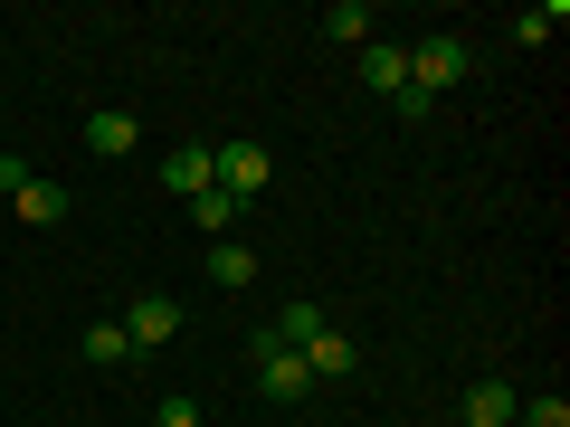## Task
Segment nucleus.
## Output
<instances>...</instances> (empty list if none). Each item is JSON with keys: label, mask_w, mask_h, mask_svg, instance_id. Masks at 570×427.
I'll return each instance as SVG.
<instances>
[{"label": "nucleus", "mask_w": 570, "mask_h": 427, "mask_svg": "<svg viewBox=\"0 0 570 427\" xmlns=\"http://www.w3.org/2000/svg\"><path fill=\"white\" fill-rule=\"evenodd\" d=\"M247 370H257V399H276V408L314 399V370H305V351L266 342V332H247Z\"/></svg>", "instance_id": "nucleus-1"}, {"label": "nucleus", "mask_w": 570, "mask_h": 427, "mask_svg": "<svg viewBox=\"0 0 570 427\" xmlns=\"http://www.w3.org/2000/svg\"><path fill=\"white\" fill-rule=\"evenodd\" d=\"M0 190H10V209H20L29 228H67V209H77V200H67V181H39L20 152H0Z\"/></svg>", "instance_id": "nucleus-2"}, {"label": "nucleus", "mask_w": 570, "mask_h": 427, "mask_svg": "<svg viewBox=\"0 0 570 427\" xmlns=\"http://www.w3.org/2000/svg\"><path fill=\"white\" fill-rule=\"evenodd\" d=\"M209 171H219V190L247 209L266 181H276V152H266V142H209Z\"/></svg>", "instance_id": "nucleus-3"}, {"label": "nucleus", "mask_w": 570, "mask_h": 427, "mask_svg": "<svg viewBox=\"0 0 570 427\" xmlns=\"http://www.w3.org/2000/svg\"><path fill=\"white\" fill-rule=\"evenodd\" d=\"M466 67H475V48L448 39V29L409 48V86H419V96H448V86H466Z\"/></svg>", "instance_id": "nucleus-4"}, {"label": "nucleus", "mask_w": 570, "mask_h": 427, "mask_svg": "<svg viewBox=\"0 0 570 427\" xmlns=\"http://www.w3.org/2000/svg\"><path fill=\"white\" fill-rule=\"evenodd\" d=\"M115 324H124V342H134V351H163L171 332H181V305H171L163 285H142V295H134V305L115 314Z\"/></svg>", "instance_id": "nucleus-5"}, {"label": "nucleus", "mask_w": 570, "mask_h": 427, "mask_svg": "<svg viewBox=\"0 0 570 427\" xmlns=\"http://www.w3.org/2000/svg\"><path fill=\"white\" fill-rule=\"evenodd\" d=\"M305 370H314V389H324V380H352V370H362V342H352V332H314V342H305Z\"/></svg>", "instance_id": "nucleus-6"}, {"label": "nucleus", "mask_w": 570, "mask_h": 427, "mask_svg": "<svg viewBox=\"0 0 570 427\" xmlns=\"http://www.w3.org/2000/svg\"><path fill=\"white\" fill-rule=\"evenodd\" d=\"M134 142H142V123L124 115V105H96V115H86V152H105V162H124Z\"/></svg>", "instance_id": "nucleus-7"}, {"label": "nucleus", "mask_w": 570, "mask_h": 427, "mask_svg": "<svg viewBox=\"0 0 570 427\" xmlns=\"http://www.w3.org/2000/svg\"><path fill=\"white\" fill-rule=\"evenodd\" d=\"M513 408H523V389H513V380H475L456 427H513Z\"/></svg>", "instance_id": "nucleus-8"}, {"label": "nucleus", "mask_w": 570, "mask_h": 427, "mask_svg": "<svg viewBox=\"0 0 570 427\" xmlns=\"http://www.w3.org/2000/svg\"><path fill=\"white\" fill-rule=\"evenodd\" d=\"M371 29H381L371 0H333V10H324V39H333V48H371Z\"/></svg>", "instance_id": "nucleus-9"}, {"label": "nucleus", "mask_w": 570, "mask_h": 427, "mask_svg": "<svg viewBox=\"0 0 570 427\" xmlns=\"http://www.w3.org/2000/svg\"><path fill=\"white\" fill-rule=\"evenodd\" d=\"M362 86H371V96H400V86H409V48L371 39V48H362Z\"/></svg>", "instance_id": "nucleus-10"}, {"label": "nucleus", "mask_w": 570, "mask_h": 427, "mask_svg": "<svg viewBox=\"0 0 570 427\" xmlns=\"http://www.w3.org/2000/svg\"><path fill=\"white\" fill-rule=\"evenodd\" d=\"M163 181L181 190V200H200V190L219 181V171H209V142H181V152H171V162H163Z\"/></svg>", "instance_id": "nucleus-11"}, {"label": "nucleus", "mask_w": 570, "mask_h": 427, "mask_svg": "<svg viewBox=\"0 0 570 427\" xmlns=\"http://www.w3.org/2000/svg\"><path fill=\"white\" fill-rule=\"evenodd\" d=\"M190 228H200V238H209V247H219V238H238V200H228V190H219V181H209V190H200V200H190Z\"/></svg>", "instance_id": "nucleus-12"}, {"label": "nucleus", "mask_w": 570, "mask_h": 427, "mask_svg": "<svg viewBox=\"0 0 570 427\" xmlns=\"http://www.w3.org/2000/svg\"><path fill=\"white\" fill-rule=\"evenodd\" d=\"M247 276H257V247H247V238H219V247H209V285H228V295H238Z\"/></svg>", "instance_id": "nucleus-13"}, {"label": "nucleus", "mask_w": 570, "mask_h": 427, "mask_svg": "<svg viewBox=\"0 0 570 427\" xmlns=\"http://www.w3.org/2000/svg\"><path fill=\"white\" fill-rule=\"evenodd\" d=\"M77 351H86L96 370H124V361H134V342H124V324H86V332H77Z\"/></svg>", "instance_id": "nucleus-14"}, {"label": "nucleus", "mask_w": 570, "mask_h": 427, "mask_svg": "<svg viewBox=\"0 0 570 427\" xmlns=\"http://www.w3.org/2000/svg\"><path fill=\"white\" fill-rule=\"evenodd\" d=\"M314 332H324V305H285L276 324H266V342H285V351H305Z\"/></svg>", "instance_id": "nucleus-15"}, {"label": "nucleus", "mask_w": 570, "mask_h": 427, "mask_svg": "<svg viewBox=\"0 0 570 427\" xmlns=\"http://www.w3.org/2000/svg\"><path fill=\"white\" fill-rule=\"evenodd\" d=\"M561 20H570V0H542V10H523V20H513V39H523V48H542Z\"/></svg>", "instance_id": "nucleus-16"}, {"label": "nucleus", "mask_w": 570, "mask_h": 427, "mask_svg": "<svg viewBox=\"0 0 570 427\" xmlns=\"http://www.w3.org/2000/svg\"><path fill=\"white\" fill-rule=\"evenodd\" d=\"M513 427H570V399H561V389H542V399L513 408Z\"/></svg>", "instance_id": "nucleus-17"}, {"label": "nucleus", "mask_w": 570, "mask_h": 427, "mask_svg": "<svg viewBox=\"0 0 570 427\" xmlns=\"http://www.w3.org/2000/svg\"><path fill=\"white\" fill-rule=\"evenodd\" d=\"M142 427H200V399H153V418Z\"/></svg>", "instance_id": "nucleus-18"}]
</instances>
